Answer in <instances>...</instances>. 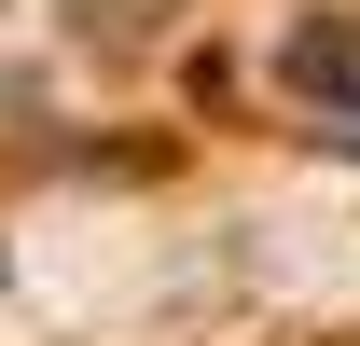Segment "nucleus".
<instances>
[{"label":"nucleus","instance_id":"1","mask_svg":"<svg viewBox=\"0 0 360 346\" xmlns=\"http://www.w3.org/2000/svg\"><path fill=\"white\" fill-rule=\"evenodd\" d=\"M291 84L333 97V111H360V42H347V28H333V42H291Z\"/></svg>","mask_w":360,"mask_h":346}]
</instances>
